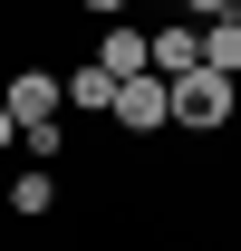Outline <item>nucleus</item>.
I'll use <instances>...</instances> for the list:
<instances>
[{
	"instance_id": "nucleus-11",
	"label": "nucleus",
	"mask_w": 241,
	"mask_h": 251,
	"mask_svg": "<svg viewBox=\"0 0 241 251\" xmlns=\"http://www.w3.org/2000/svg\"><path fill=\"white\" fill-rule=\"evenodd\" d=\"M77 10H87V20H125V0H77Z\"/></svg>"
},
{
	"instance_id": "nucleus-12",
	"label": "nucleus",
	"mask_w": 241,
	"mask_h": 251,
	"mask_svg": "<svg viewBox=\"0 0 241 251\" xmlns=\"http://www.w3.org/2000/svg\"><path fill=\"white\" fill-rule=\"evenodd\" d=\"M0 145H20V116H10V97H0Z\"/></svg>"
},
{
	"instance_id": "nucleus-5",
	"label": "nucleus",
	"mask_w": 241,
	"mask_h": 251,
	"mask_svg": "<svg viewBox=\"0 0 241 251\" xmlns=\"http://www.w3.org/2000/svg\"><path fill=\"white\" fill-rule=\"evenodd\" d=\"M203 68V20H164L154 29V77H193Z\"/></svg>"
},
{
	"instance_id": "nucleus-9",
	"label": "nucleus",
	"mask_w": 241,
	"mask_h": 251,
	"mask_svg": "<svg viewBox=\"0 0 241 251\" xmlns=\"http://www.w3.org/2000/svg\"><path fill=\"white\" fill-rule=\"evenodd\" d=\"M20 145H29L39 164H58V155H68V126H29V135H20Z\"/></svg>"
},
{
	"instance_id": "nucleus-4",
	"label": "nucleus",
	"mask_w": 241,
	"mask_h": 251,
	"mask_svg": "<svg viewBox=\"0 0 241 251\" xmlns=\"http://www.w3.org/2000/svg\"><path fill=\"white\" fill-rule=\"evenodd\" d=\"M116 87H125V77L106 58H77V68H68V116H116Z\"/></svg>"
},
{
	"instance_id": "nucleus-10",
	"label": "nucleus",
	"mask_w": 241,
	"mask_h": 251,
	"mask_svg": "<svg viewBox=\"0 0 241 251\" xmlns=\"http://www.w3.org/2000/svg\"><path fill=\"white\" fill-rule=\"evenodd\" d=\"M183 10H193V20H232L241 0H183Z\"/></svg>"
},
{
	"instance_id": "nucleus-3",
	"label": "nucleus",
	"mask_w": 241,
	"mask_h": 251,
	"mask_svg": "<svg viewBox=\"0 0 241 251\" xmlns=\"http://www.w3.org/2000/svg\"><path fill=\"white\" fill-rule=\"evenodd\" d=\"M10 116H20V135H29V126H58V116H68V77L20 68V77H10Z\"/></svg>"
},
{
	"instance_id": "nucleus-2",
	"label": "nucleus",
	"mask_w": 241,
	"mask_h": 251,
	"mask_svg": "<svg viewBox=\"0 0 241 251\" xmlns=\"http://www.w3.org/2000/svg\"><path fill=\"white\" fill-rule=\"evenodd\" d=\"M116 126H125V135L174 126V77H154V68H145V77H125V87H116Z\"/></svg>"
},
{
	"instance_id": "nucleus-7",
	"label": "nucleus",
	"mask_w": 241,
	"mask_h": 251,
	"mask_svg": "<svg viewBox=\"0 0 241 251\" xmlns=\"http://www.w3.org/2000/svg\"><path fill=\"white\" fill-rule=\"evenodd\" d=\"M10 213H20V222H39V213H58V174H48V164H29V174L10 184Z\"/></svg>"
},
{
	"instance_id": "nucleus-8",
	"label": "nucleus",
	"mask_w": 241,
	"mask_h": 251,
	"mask_svg": "<svg viewBox=\"0 0 241 251\" xmlns=\"http://www.w3.org/2000/svg\"><path fill=\"white\" fill-rule=\"evenodd\" d=\"M203 68L241 77V20H203Z\"/></svg>"
},
{
	"instance_id": "nucleus-6",
	"label": "nucleus",
	"mask_w": 241,
	"mask_h": 251,
	"mask_svg": "<svg viewBox=\"0 0 241 251\" xmlns=\"http://www.w3.org/2000/svg\"><path fill=\"white\" fill-rule=\"evenodd\" d=\"M96 58L116 68V77H145V68H154V39H145V29H125V20H106V39H96Z\"/></svg>"
},
{
	"instance_id": "nucleus-1",
	"label": "nucleus",
	"mask_w": 241,
	"mask_h": 251,
	"mask_svg": "<svg viewBox=\"0 0 241 251\" xmlns=\"http://www.w3.org/2000/svg\"><path fill=\"white\" fill-rule=\"evenodd\" d=\"M174 126H232V77L222 68H193V77H174Z\"/></svg>"
},
{
	"instance_id": "nucleus-13",
	"label": "nucleus",
	"mask_w": 241,
	"mask_h": 251,
	"mask_svg": "<svg viewBox=\"0 0 241 251\" xmlns=\"http://www.w3.org/2000/svg\"><path fill=\"white\" fill-rule=\"evenodd\" d=\"M232 20H241V10H232Z\"/></svg>"
}]
</instances>
